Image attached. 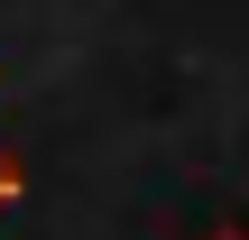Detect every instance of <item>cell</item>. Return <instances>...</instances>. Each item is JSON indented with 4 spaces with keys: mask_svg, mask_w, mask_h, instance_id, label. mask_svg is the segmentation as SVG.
Masks as SVG:
<instances>
[{
    "mask_svg": "<svg viewBox=\"0 0 249 240\" xmlns=\"http://www.w3.org/2000/svg\"><path fill=\"white\" fill-rule=\"evenodd\" d=\"M9 185H18V176H9V166H0V203H9Z\"/></svg>",
    "mask_w": 249,
    "mask_h": 240,
    "instance_id": "obj_1",
    "label": "cell"
},
{
    "mask_svg": "<svg viewBox=\"0 0 249 240\" xmlns=\"http://www.w3.org/2000/svg\"><path fill=\"white\" fill-rule=\"evenodd\" d=\"M213 240H249V231H213Z\"/></svg>",
    "mask_w": 249,
    "mask_h": 240,
    "instance_id": "obj_2",
    "label": "cell"
}]
</instances>
